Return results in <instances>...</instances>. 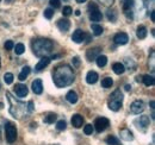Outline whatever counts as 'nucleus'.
I'll list each match as a JSON object with an SVG mask.
<instances>
[{
  "label": "nucleus",
  "mask_w": 155,
  "mask_h": 145,
  "mask_svg": "<svg viewBox=\"0 0 155 145\" xmlns=\"http://www.w3.org/2000/svg\"><path fill=\"white\" fill-rule=\"evenodd\" d=\"M53 81L58 88H63L72 85L74 81V72L72 67L68 64L58 66L53 72Z\"/></svg>",
  "instance_id": "nucleus-1"
},
{
  "label": "nucleus",
  "mask_w": 155,
  "mask_h": 145,
  "mask_svg": "<svg viewBox=\"0 0 155 145\" xmlns=\"http://www.w3.org/2000/svg\"><path fill=\"white\" fill-rule=\"evenodd\" d=\"M6 96H7V100H8V104H10V113H11L15 118L20 119V118H23L26 113H29L28 106H26L25 102L19 101V100H17L16 98H13L10 92H6Z\"/></svg>",
  "instance_id": "nucleus-2"
},
{
  "label": "nucleus",
  "mask_w": 155,
  "mask_h": 145,
  "mask_svg": "<svg viewBox=\"0 0 155 145\" xmlns=\"http://www.w3.org/2000/svg\"><path fill=\"white\" fill-rule=\"evenodd\" d=\"M54 49V43L48 38H38L32 42V51L38 57H44Z\"/></svg>",
  "instance_id": "nucleus-3"
},
{
  "label": "nucleus",
  "mask_w": 155,
  "mask_h": 145,
  "mask_svg": "<svg viewBox=\"0 0 155 145\" xmlns=\"http://www.w3.org/2000/svg\"><path fill=\"white\" fill-rule=\"evenodd\" d=\"M122 104H123V94L119 89H116L111 94L110 96V101H109V108L111 111H119L122 107Z\"/></svg>",
  "instance_id": "nucleus-4"
},
{
  "label": "nucleus",
  "mask_w": 155,
  "mask_h": 145,
  "mask_svg": "<svg viewBox=\"0 0 155 145\" xmlns=\"http://www.w3.org/2000/svg\"><path fill=\"white\" fill-rule=\"evenodd\" d=\"M5 133H6V139H7L8 143L16 142V139H17V128L12 123H6Z\"/></svg>",
  "instance_id": "nucleus-5"
},
{
  "label": "nucleus",
  "mask_w": 155,
  "mask_h": 145,
  "mask_svg": "<svg viewBox=\"0 0 155 145\" xmlns=\"http://www.w3.org/2000/svg\"><path fill=\"white\" fill-rule=\"evenodd\" d=\"M109 126H110V120L107 118H105V117H100V118L96 119L94 126L93 127H96L97 132H103V131H105Z\"/></svg>",
  "instance_id": "nucleus-6"
},
{
  "label": "nucleus",
  "mask_w": 155,
  "mask_h": 145,
  "mask_svg": "<svg viewBox=\"0 0 155 145\" xmlns=\"http://www.w3.org/2000/svg\"><path fill=\"white\" fill-rule=\"evenodd\" d=\"M135 124L137 125L136 127H137L138 130H141V131H146L147 127L149 126V124H150V120H149V118H148L147 115H142V117H140L138 119H136Z\"/></svg>",
  "instance_id": "nucleus-7"
},
{
  "label": "nucleus",
  "mask_w": 155,
  "mask_h": 145,
  "mask_svg": "<svg viewBox=\"0 0 155 145\" xmlns=\"http://www.w3.org/2000/svg\"><path fill=\"white\" fill-rule=\"evenodd\" d=\"M144 108H146L144 107V102L141 101V100H136L130 105V112L133 114H140V113H142L144 111Z\"/></svg>",
  "instance_id": "nucleus-8"
},
{
  "label": "nucleus",
  "mask_w": 155,
  "mask_h": 145,
  "mask_svg": "<svg viewBox=\"0 0 155 145\" xmlns=\"http://www.w3.org/2000/svg\"><path fill=\"white\" fill-rule=\"evenodd\" d=\"M128 40H129V36L125 32H118L114 37V42L118 45H124L128 43Z\"/></svg>",
  "instance_id": "nucleus-9"
},
{
  "label": "nucleus",
  "mask_w": 155,
  "mask_h": 145,
  "mask_svg": "<svg viewBox=\"0 0 155 145\" xmlns=\"http://www.w3.org/2000/svg\"><path fill=\"white\" fill-rule=\"evenodd\" d=\"M15 93H16L19 98H24V96H26V95H28L29 89H28V87H26L25 85H23V83H18V85H16V86H15Z\"/></svg>",
  "instance_id": "nucleus-10"
},
{
  "label": "nucleus",
  "mask_w": 155,
  "mask_h": 145,
  "mask_svg": "<svg viewBox=\"0 0 155 145\" xmlns=\"http://www.w3.org/2000/svg\"><path fill=\"white\" fill-rule=\"evenodd\" d=\"M50 57H47V56H44V57H42L41 60H39V62L36 64V67H35V70L36 72H41V70H43L44 68H47L48 66H49V63H50Z\"/></svg>",
  "instance_id": "nucleus-11"
},
{
  "label": "nucleus",
  "mask_w": 155,
  "mask_h": 145,
  "mask_svg": "<svg viewBox=\"0 0 155 145\" xmlns=\"http://www.w3.org/2000/svg\"><path fill=\"white\" fill-rule=\"evenodd\" d=\"M101 49L100 48H92V49H88L87 53H86V58L91 62V61H94L98 56L100 55Z\"/></svg>",
  "instance_id": "nucleus-12"
},
{
  "label": "nucleus",
  "mask_w": 155,
  "mask_h": 145,
  "mask_svg": "<svg viewBox=\"0 0 155 145\" xmlns=\"http://www.w3.org/2000/svg\"><path fill=\"white\" fill-rule=\"evenodd\" d=\"M119 136H120V138H122L123 140H127V142L134 140V134H133V132H131L130 130H128V128H122V130L119 131Z\"/></svg>",
  "instance_id": "nucleus-13"
},
{
  "label": "nucleus",
  "mask_w": 155,
  "mask_h": 145,
  "mask_svg": "<svg viewBox=\"0 0 155 145\" xmlns=\"http://www.w3.org/2000/svg\"><path fill=\"white\" fill-rule=\"evenodd\" d=\"M85 37H86V34H85L82 30L78 29V30H75V31L73 32L72 40H73L74 43H81L82 40H85Z\"/></svg>",
  "instance_id": "nucleus-14"
},
{
  "label": "nucleus",
  "mask_w": 155,
  "mask_h": 145,
  "mask_svg": "<svg viewBox=\"0 0 155 145\" xmlns=\"http://www.w3.org/2000/svg\"><path fill=\"white\" fill-rule=\"evenodd\" d=\"M31 88H32V92L35 94H42L43 92V83H42V80L39 79H36L35 81H32V85H31Z\"/></svg>",
  "instance_id": "nucleus-15"
},
{
  "label": "nucleus",
  "mask_w": 155,
  "mask_h": 145,
  "mask_svg": "<svg viewBox=\"0 0 155 145\" xmlns=\"http://www.w3.org/2000/svg\"><path fill=\"white\" fill-rule=\"evenodd\" d=\"M58 27L62 32H67L71 27V21L68 19H60L58 21Z\"/></svg>",
  "instance_id": "nucleus-16"
},
{
  "label": "nucleus",
  "mask_w": 155,
  "mask_h": 145,
  "mask_svg": "<svg viewBox=\"0 0 155 145\" xmlns=\"http://www.w3.org/2000/svg\"><path fill=\"white\" fill-rule=\"evenodd\" d=\"M98 79H99L98 74L96 72H93V70L88 72H87V75H86V82L90 83V85H94V83L98 81Z\"/></svg>",
  "instance_id": "nucleus-17"
},
{
  "label": "nucleus",
  "mask_w": 155,
  "mask_h": 145,
  "mask_svg": "<svg viewBox=\"0 0 155 145\" xmlns=\"http://www.w3.org/2000/svg\"><path fill=\"white\" fill-rule=\"evenodd\" d=\"M82 124H84V118H82V115H80V114H74V115L72 117V125L75 127V128L81 127Z\"/></svg>",
  "instance_id": "nucleus-18"
},
{
  "label": "nucleus",
  "mask_w": 155,
  "mask_h": 145,
  "mask_svg": "<svg viewBox=\"0 0 155 145\" xmlns=\"http://www.w3.org/2000/svg\"><path fill=\"white\" fill-rule=\"evenodd\" d=\"M90 19H91L92 21H100V20L103 19V14H101V12H100L98 8L92 10L91 13H90Z\"/></svg>",
  "instance_id": "nucleus-19"
},
{
  "label": "nucleus",
  "mask_w": 155,
  "mask_h": 145,
  "mask_svg": "<svg viewBox=\"0 0 155 145\" xmlns=\"http://www.w3.org/2000/svg\"><path fill=\"white\" fill-rule=\"evenodd\" d=\"M66 99L69 104H77L78 102V94L74 91H69L66 95Z\"/></svg>",
  "instance_id": "nucleus-20"
},
{
  "label": "nucleus",
  "mask_w": 155,
  "mask_h": 145,
  "mask_svg": "<svg viewBox=\"0 0 155 145\" xmlns=\"http://www.w3.org/2000/svg\"><path fill=\"white\" fill-rule=\"evenodd\" d=\"M147 34H148V31H147V27H146V26L141 25V26H138V27H137V31H136V36L138 37L140 39H143V38H146V37H147Z\"/></svg>",
  "instance_id": "nucleus-21"
},
{
  "label": "nucleus",
  "mask_w": 155,
  "mask_h": 145,
  "mask_svg": "<svg viewBox=\"0 0 155 145\" xmlns=\"http://www.w3.org/2000/svg\"><path fill=\"white\" fill-rule=\"evenodd\" d=\"M112 69H114L115 74H117V75H120V74H123V72H125V67H124V64H122V63H119V62L114 63Z\"/></svg>",
  "instance_id": "nucleus-22"
},
{
  "label": "nucleus",
  "mask_w": 155,
  "mask_h": 145,
  "mask_svg": "<svg viewBox=\"0 0 155 145\" xmlns=\"http://www.w3.org/2000/svg\"><path fill=\"white\" fill-rule=\"evenodd\" d=\"M96 62H97V66L99 68H103V67H105L106 63H107V57L104 56V55H99L97 58H96Z\"/></svg>",
  "instance_id": "nucleus-23"
},
{
  "label": "nucleus",
  "mask_w": 155,
  "mask_h": 145,
  "mask_svg": "<svg viewBox=\"0 0 155 145\" xmlns=\"http://www.w3.org/2000/svg\"><path fill=\"white\" fill-rule=\"evenodd\" d=\"M30 72H31V68L30 67H24L23 69H21V72H20L19 76H18V79H19L20 81H24L28 76H29V74H30Z\"/></svg>",
  "instance_id": "nucleus-24"
},
{
  "label": "nucleus",
  "mask_w": 155,
  "mask_h": 145,
  "mask_svg": "<svg viewBox=\"0 0 155 145\" xmlns=\"http://www.w3.org/2000/svg\"><path fill=\"white\" fill-rule=\"evenodd\" d=\"M142 82L146 85V86H153L154 85V77L152 75H144L142 76Z\"/></svg>",
  "instance_id": "nucleus-25"
},
{
  "label": "nucleus",
  "mask_w": 155,
  "mask_h": 145,
  "mask_svg": "<svg viewBox=\"0 0 155 145\" xmlns=\"http://www.w3.org/2000/svg\"><path fill=\"white\" fill-rule=\"evenodd\" d=\"M112 85H114V80L111 77H105V79L101 80V86L104 88H111Z\"/></svg>",
  "instance_id": "nucleus-26"
},
{
  "label": "nucleus",
  "mask_w": 155,
  "mask_h": 145,
  "mask_svg": "<svg viewBox=\"0 0 155 145\" xmlns=\"http://www.w3.org/2000/svg\"><path fill=\"white\" fill-rule=\"evenodd\" d=\"M105 142L109 145H120L119 139H118L117 137H115V136H109V137L105 139Z\"/></svg>",
  "instance_id": "nucleus-27"
},
{
  "label": "nucleus",
  "mask_w": 155,
  "mask_h": 145,
  "mask_svg": "<svg viewBox=\"0 0 155 145\" xmlns=\"http://www.w3.org/2000/svg\"><path fill=\"white\" fill-rule=\"evenodd\" d=\"M91 27H92V32H93V35H94V36H100V35L103 34V27H101L100 25H98V24H93Z\"/></svg>",
  "instance_id": "nucleus-28"
},
{
  "label": "nucleus",
  "mask_w": 155,
  "mask_h": 145,
  "mask_svg": "<svg viewBox=\"0 0 155 145\" xmlns=\"http://www.w3.org/2000/svg\"><path fill=\"white\" fill-rule=\"evenodd\" d=\"M56 114L55 113H49L45 118H44V123H47V124H53L55 120H56Z\"/></svg>",
  "instance_id": "nucleus-29"
},
{
  "label": "nucleus",
  "mask_w": 155,
  "mask_h": 145,
  "mask_svg": "<svg viewBox=\"0 0 155 145\" xmlns=\"http://www.w3.org/2000/svg\"><path fill=\"white\" fill-rule=\"evenodd\" d=\"M4 81H5L6 85H11V83L13 82V74L6 72V74L4 75Z\"/></svg>",
  "instance_id": "nucleus-30"
},
{
  "label": "nucleus",
  "mask_w": 155,
  "mask_h": 145,
  "mask_svg": "<svg viewBox=\"0 0 155 145\" xmlns=\"http://www.w3.org/2000/svg\"><path fill=\"white\" fill-rule=\"evenodd\" d=\"M15 51H16V54L17 55L24 54V51H25V47H24V44L18 43V44L16 45V48H15Z\"/></svg>",
  "instance_id": "nucleus-31"
},
{
  "label": "nucleus",
  "mask_w": 155,
  "mask_h": 145,
  "mask_svg": "<svg viewBox=\"0 0 155 145\" xmlns=\"http://www.w3.org/2000/svg\"><path fill=\"white\" fill-rule=\"evenodd\" d=\"M44 17L47 19H51L54 17V10L53 8H47V10H44Z\"/></svg>",
  "instance_id": "nucleus-32"
},
{
  "label": "nucleus",
  "mask_w": 155,
  "mask_h": 145,
  "mask_svg": "<svg viewBox=\"0 0 155 145\" xmlns=\"http://www.w3.org/2000/svg\"><path fill=\"white\" fill-rule=\"evenodd\" d=\"M93 130H94V127L92 126L91 124H87L86 126L84 127V132H85V134H92V133H93Z\"/></svg>",
  "instance_id": "nucleus-33"
},
{
  "label": "nucleus",
  "mask_w": 155,
  "mask_h": 145,
  "mask_svg": "<svg viewBox=\"0 0 155 145\" xmlns=\"http://www.w3.org/2000/svg\"><path fill=\"white\" fill-rule=\"evenodd\" d=\"M66 127H67V124H66L64 120H60V121H58L56 128H58V131H63V130H66Z\"/></svg>",
  "instance_id": "nucleus-34"
},
{
  "label": "nucleus",
  "mask_w": 155,
  "mask_h": 145,
  "mask_svg": "<svg viewBox=\"0 0 155 145\" xmlns=\"http://www.w3.org/2000/svg\"><path fill=\"white\" fill-rule=\"evenodd\" d=\"M72 12H73V10H72V7H71V6H64V7H63V11H62L63 16L69 17V16L72 14Z\"/></svg>",
  "instance_id": "nucleus-35"
},
{
  "label": "nucleus",
  "mask_w": 155,
  "mask_h": 145,
  "mask_svg": "<svg viewBox=\"0 0 155 145\" xmlns=\"http://www.w3.org/2000/svg\"><path fill=\"white\" fill-rule=\"evenodd\" d=\"M4 48H5V50H12L15 48V43L12 40H6L4 44Z\"/></svg>",
  "instance_id": "nucleus-36"
},
{
  "label": "nucleus",
  "mask_w": 155,
  "mask_h": 145,
  "mask_svg": "<svg viewBox=\"0 0 155 145\" xmlns=\"http://www.w3.org/2000/svg\"><path fill=\"white\" fill-rule=\"evenodd\" d=\"M107 18H109V20H111V21H116L117 19V14L115 11H107Z\"/></svg>",
  "instance_id": "nucleus-37"
},
{
  "label": "nucleus",
  "mask_w": 155,
  "mask_h": 145,
  "mask_svg": "<svg viewBox=\"0 0 155 145\" xmlns=\"http://www.w3.org/2000/svg\"><path fill=\"white\" fill-rule=\"evenodd\" d=\"M49 4H50V5H51V7H54V8H58V7L61 6L60 0H50V1H49Z\"/></svg>",
  "instance_id": "nucleus-38"
},
{
  "label": "nucleus",
  "mask_w": 155,
  "mask_h": 145,
  "mask_svg": "<svg viewBox=\"0 0 155 145\" xmlns=\"http://www.w3.org/2000/svg\"><path fill=\"white\" fill-rule=\"evenodd\" d=\"M26 106H28V111H29V113H31V112L34 111V102H32V101H29Z\"/></svg>",
  "instance_id": "nucleus-39"
},
{
  "label": "nucleus",
  "mask_w": 155,
  "mask_h": 145,
  "mask_svg": "<svg viewBox=\"0 0 155 145\" xmlns=\"http://www.w3.org/2000/svg\"><path fill=\"white\" fill-rule=\"evenodd\" d=\"M100 2H103L104 5H112L115 0H99Z\"/></svg>",
  "instance_id": "nucleus-40"
},
{
  "label": "nucleus",
  "mask_w": 155,
  "mask_h": 145,
  "mask_svg": "<svg viewBox=\"0 0 155 145\" xmlns=\"http://www.w3.org/2000/svg\"><path fill=\"white\" fill-rule=\"evenodd\" d=\"M155 13H154V11H152L150 12V19H152V21H155Z\"/></svg>",
  "instance_id": "nucleus-41"
},
{
  "label": "nucleus",
  "mask_w": 155,
  "mask_h": 145,
  "mask_svg": "<svg viewBox=\"0 0 155 145\" xmlns=\"http://www.w3.org/2000/svg\"><path fill=\"white\" fill-rule=\"evenodd\" d=\"M73 62L75 63V66H79V57H74L73 58Z\"/></svg>",
  "instance_id": "nucleus-42"
},
{
  "label": "nucleus",
  "mask_w": 155,
  "mask_h": 145,
  "mask_svg": "<svg viewBox=\"0 0 155 145\" xmlns=\"http://www.w3.org/2000/svg\"><path fill=\"white\" fill-rule=\"evenodd\" d=\"M143 2H144V5H146V6H149V4H150V0H143Z\"/></svg>",
  "instance_id": "nucleus-43"
},
{
  "label": "nucleus",
  "mask_w": 155,
  "mask_h": 145,
  "mask_svg": "<svg viewBox=\"0 0 155 145\" xmlns=\"http://www.w3.org/2000/svg\"><path fill=\"white\" fill-rule=\"evenodd\" d=\"M131 89V86H129V85H125V91H130Z\"/></svg>",
  "instance_id": "nucleus-44"
},
{
  "label": "nucleus",
  "mask_w": 155,
  "mask_h": 145,
  "mask_svg": "<svg viewBox=\"0 0 155 145\" xmlns=\"http://www.w3.org/2000/svg\"><path fill=\"white\" fill-rule=\"evenodd\" d=\"M80 14H81V11H80V10H77V11H75V16H80Z\"/></svg>",
  "instance_id": "nucleus-45"
},
{
  "label": "nucleus",
  "mask_w": 155,
  "mask_h": 145,
  "mask_svg": "<svg viewBox=\"0 0 155 145\" xmlns=\"http://www.w3.org/2000/svg\"><path fill=\"white\" fill-rule=\"evenodd\" d=\"M150 107L152 109H154V101H150Z\"/></svg>",
  "instance_id": "nucleus-46"
},
{
  "label": "nucleus",
  "mask_w": 155,
  "mask_h": 145,
  "mask_svg": "<svg viewBox=\"0 0 155 145\" xmlns=\"http://www.w3.org/2000/svg\"><path fill=\"white\" fill-rule=\"evenodd\" d=\"M86 0H77V2H79V4H82V2H85Z\"/></svg>",
  "instance_id": "nucleus-47"
},
{
  "label": "nucleus",
  "mask_w": 155,
  "mask_h": 145,
  "mask_svg": "<svg viewBox=\"0 0 155 145\" xmlns=\"http://www.w3.org/2000/svg\"><path fill=\"white\" fill-rule=\"evenodd\" d=\"M63 1H68V0H63Z\"/></svg>",
  "instance_id": "nucleus-48"
},
{
  "label": "nucleus",
  "mask_w": 155,
  "mask_h": 145,
  "mask_svg": "<svg viewBox=\"0 0 155 145\" xmlns=\"http://www.w3.org/2000/svg\"><path fill=\"white\" fill-rule=\"evenodd\" d=\"M0 67H1V62H0Z\"/></svg>",
  "instance_id": "nucleus-49"
},
{
  "label": "nucleus",
  "mask_w": 155,
  "mask_h": 145,
  "mask_svg": "<svg viewBox=\"0 0 155 145\" xmlns=\"http://www.w3.org/2000/svg\"><path fill=\"white\" fill-rule=\"evenodd\" d=\"M0 136H1V133H0Z\"/></svg>",
  "instance_id": "nucleus-50"
},
{
  "label": "nucleus",
  "mask_w": 155,
  "mask_h": 145,
  "mask_svg": "<svg viewBox=\"0 0 155 145\" xmlns=\"http://www.w3.org/2000/svg\"><path fill=\"white\" fill-rule=\"evenodd\" d=\"M0 88H1V86H0Z\"/></svg>",
  "instance_id": "nucleus-51"
}]
</instances>
